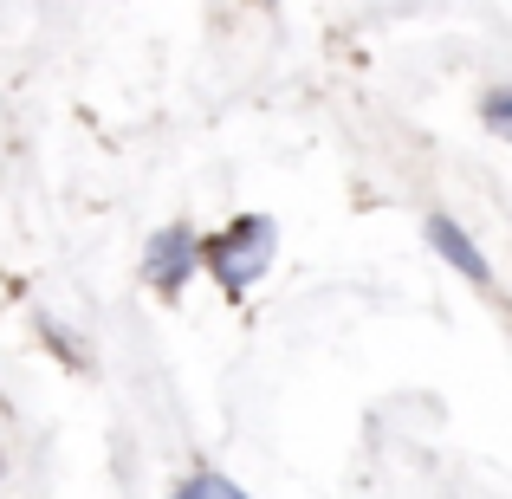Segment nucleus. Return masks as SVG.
I'll list each match as a JSON object with an SVG mask.
<instances>
[{
	"mask_svg": "<svg viewBox=\"0 0 512 499\" xmlns=\"http://www.w3.org/2000/svg\"><path fill=\"white\" fill-rule=\"evenodd\" d=\"M201 260L214 266V279H221L227 292H247L253 279L266 273V260H273V221H266V214L234 221L227 234H214L208 247H201Z\"/></svg>",
	"mask_w": 512,
	"mask_h": 499,
	"instance_id": "f257e3e1",
	"label": "nucleus"
},
{
	"mask_svg": "<svg viewBox=\"0 0 512 499\" xmlns=\"http://www.w3.org/2000/svg\"><path fill=\"white\" fill-rule=\"evenodd\" d=\"M195 234H182V227H169V234H156L150 240V260H143V266H150V279H156V286H163V292H175V286H182V279H188V266H195Z\"/></svg>",
	"mask_w": 512,
	"mask_h": 499,
	"instance_id": "f03ea898",
	"label": "nucleus"
},
{
	"mask_svg": "<svg viewBox=\"0 0 512 499\" xmlns=\"http://www.w3.org/2000/svg\"><path fill=\"white\" fill-rule=\"evenodd\" d=\"M428 240H435V253H441V260H454V266H461L467 279H480V286L493 279V273H487V260L474 253V240H467L461 227L448 221V214H435V221H428Z\"/></svg>",
	"mask_w": 512,
	"mask_h": 499,
	"instance_id": "7ed1b4c3",
	"label": "nucleus"
},
{
	"mask_svg": "<svg viewBox=\"0 0 512 499\" xmlns=\"http://www.w3.org/2000/svg\"><path fill=\"white\" fill-rule=\"evenodd\" d=\"M182 493H188V499H195V493H201V499H234V480H221V474H195V480H182Z\"/></svg>",
	"mask_w": 512,
	"mask_h": 499,
	"instance_id": "20e7f679",
	"label": "nucleus"
}]
</instances>
